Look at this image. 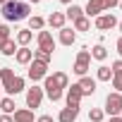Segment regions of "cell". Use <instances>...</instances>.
Wrapping results in <instances>:
<instances>
[{
  "instance_id": "37",
  "label": "cell",
  "mask_w": 122,
  "mask_h": 122,
  "mask_svg": "<svg viewBox=\"0 0 122 122\" xmlns=\"http://www.w3.org/2000/svg\"><path fill=\"white\" fill-rule=\"evenodd\" d=\"M110 122H122V117L117 115V117H110Z\"/></svg>"
},
{
  "instance_id": "29",
  "label": "cell",
  "mask_w": 122,
  "mask_h": 122,
  "mask_svg": "<svg viewBox=\"0 0 122 122\" xmlns=\"http://www.w3.org/2000/svg\"><path fill=\"white\" fill-rule=\"evenodd\" d=\"M103 115H105V112H103L101 108H91V110H89V120H91V122H103Z\"/></svg>"
},
{
  "instance_id": "8",
  "label": "cell",
  "mask_w": 122,
  "mask_h": 122,
  "mask_svg": "<svg viewBox=\"0 0 122 122\" xmlns=\"http://www.w3.org/2000/svg\"><path fill=\"white\" fill-rule=\"evenodd\" d=\"M67 108H72V110H79V103H81V89H79V84H72V86H67Z\"/></svg>"
},
{
  "instance_id": "41",
  "label": "cell",
  "mask_w": 122,
  "mask_h": 122,
  "mask_svg": "<svg viewBox=\"0 0 122 122\" xmlns=\"http://www.w3.org/2000/svg\"><path fill=\"white\" fill-rule=\"evenodd\" d=\"M117 29H120V34H122V22H117Z\"/></svg>"
},
{
  "instance_id": "32",
  "label": "cell",
  "mask_w": 122,
  "mask_h": 122,
  "mask_svg": "<svg viewBox=\"0 0 122 122\" xmlns=\"http://www.w3.org/2000/svg\"><path fill=\"white\" fill-rule=\"evenodd\" d=\"M112 89H115L117 93H122V74H117V77H112Z\"/></svg>"
},
{
  "instance_id": "13",
  "label": "cell",
  "mask_w": 122,
  "mask_h": 122,
  "mask_svg": "<svg viewBox=\"0 0 122 122\" xmlns=\"http://www.w3.org/2000/svg\"><path fill=\"white\" fill-rule=\"evenodd\" d=\"M84 12H86L89 17H98V15H103V12H105V7H103V0H89Z\"/></svg>"
},
{
  "instance_id": "30",
  "label": "cell",
  "mask_w": 122,
  "mask_h": 122,
  "mask_svg": "<svg viewBox=\"0 0 122 122\" xmlns=\"http://www.w3.org/2000/svg\"><path fill=\"white\" fill-rule=\"evenodd\" d=\"M10 41V26L7 24H0V48Z\"/></svg>"
},
{
  "instance_id": "36",
  "label": "cell",
  "mask_w": 122,
  "mask_h": 122,
  "mask_svg": "<svg viewBox=\"0 0 122 122\" xmlns=\"http://www.w3.org/2000/svg\"><path fill=\"white\" fill-rule=\"evenodd\" d=\"M0 122H15L12 115H0Z\"/></svg>"
},
{
  "instance_id": "34",
  "label": "cell",
  "mask_w": 122,
  "mask_h": 122,
  "mask_svg": "<svg viewBox=\"0 0 122 122\" xmlns=\"http://www.w3.org/2000/svg\"><path fill=\"white\" fill-rule=\"evenodd\" d=\"M115 48H117V53H120V60H122V36L117 38V43H115Z\"/></svg>"
},
{
  "instance_id": "15",
  "label": "cell",
  "mask_w": 122,
  "mask_h": 122,
  "mask_svg": "<svg viewBox=\"0 0 122 122\" xmlns=\"http://www.w3.org/2000/svg\"><path fill=\"white\" fill-rule=\"evenodd\" d=\"M74 41H77L74 29H70V26H62V29H60V43H62V46H72Z\"/></svg>"
},
{
  "instance_id": "2",
  "label": "cell",
  "mask_w": 122,
  "mask_h": 122,
  "mask_svg": "<svg viewBox=\"0 0 122 122\" xmlns=\"http://www.w3.org/2000/svg\"><path fill=\"white\" fill-rule=\"evenodd\" d=\"M103 112H108L110 117H117V115L122 112V93H117V91L108 93V98H105V110H103Z\"/></svg>"
},
{
  "instance_id": "19",
  "label": "cell",
  "mask_w": 122,
  "mask_h": 122,
  "mask_svg": "<svg viewBox=\"0 0 122 122\" xmlns=\"http://www.w3.org/2000/svg\"><path fill=\"white\" fill-rule=\"evenodd\" d=\"M65 17H67V19H72V22H77L79 17H84V7H79V5H74V3H72V5L65 10Z\"/></svg>"
},
{
  "instance_id": "44",
  "label": "cell",
  "mask_w": 122,
  "mask_h": 122,
  "mask_svg": "<svg viewBox=\"0 0 122 122\" xmlns=\"http://www.w3.org/2000/svg\"><path fill=\"white\" fill-rule=\"evenodd\" d=\"M0 98H3V96H0Z\"/></svg>"
},
{
  "instance_id": "5",
  "label": "cell",
  "mask_w": 122,
  "mask_h": 122,
  "mask_svg": "<svg viewBox=\"0 0 122 122\" xmlns=\"http://www.w3.org/2000/svg\"><path fill=\"white\" fill-rule=\"evenodd\" d=\"M29 79L31 81H41V79H46L48 77V65L46 62H38V60H31L29 62Z\"/></svg>"
},
{
  "instance_id": "40",
  "label": "cell",
  "mask_w": 122,
  "mask_h": 122,
  "mask_svg": "<svg viewBox=\"0 0 122 122\" xmlns=\"http://www.w3.org/2000/svg\"><path fill=\"white\" fill-rule=\"evenodd\" d=\"M60 3H65V5H72V0H60Z\"/></svg>"
},
{
  "instance_id": "26",
  "label": "cell",
  "mask_w": 122,
  "mask_h": 122,
  "mask_svg": "<svg viewBox=\"0 0 122 122\" xmlns=\"http://www.w3.org/2000/svg\"><path fill=\"white\" fill-rule=\"evenodd\" d=\"M53 81H55L60 89H67V86H70V77H67L65 72H55V74H53Z\"/></svg>"
},
{
  "instance_id": "12",
  "label": "cell",
  "mask_w": 122,
  "mask_h": 122,
  "mask_svg": "<svg viewBox=\"0 0 122 122\" xmlns=\"http://www.w3.org/2000/svg\"><path fill=\"white\" fill-rule=\"evenodd\" d=\"M65 22H67L65 12H50V17H48V26L50 29H57V31L65 26Z\"/></svg>"
},
{
  "instance_id": "38",
  "label": "cell",
  "mask_w": 122,
  "mask_h": 122,
  "mask_svg": "<svg viewBox=\"0 0 122 122\" xmlns=\"http://www.w3.org/2000/svg\"><path fill=\"white\" fill-rule=\"evenodd\" d=\"M7 3H17V0H0V5H7Z\"/></svg>"
},
{
  "instance_id": "16",
  "label": "cell",
  "mask_w": 122,
  "mask_h": 122,
  "mask_svg": "<svg viewBox=\"0 0 122 122\" xmlns=\"http://www.w3.org/2000/svg\"><path fill=\"white\" fill-rule=\"evenodd\" d=\"M15 77H17V74H15L12 67H3V70H0V81H3V89H5V91L10 89V84L15 81Z\"/></svg>"
},
{
  "instance_id": "17",
  "label": "cell",
  "mask_w": 122,
  "mask_h": 122,
  "mask_svg": "<svg viewBox=\"0 0 122 122\" xmlns=\"http://www.w3.org/2000/svg\"><path fill=\"white\" fill-rule=\"evenodd\" d=\"M77 115L79 110H72V108H62L57 115V122H77Z\"/></svg>"
},
{
  "instance_id": "6",
  "label": "cell",
  "mask_w": 122,
  "mask_h": 122,
  "mask_svg": "<svg viewBox=\"0 0 122 122\" xmlns=\"http://www.w3.org/2000/svg\"><path fill=\"white\" fill-rule=\"evenodd\" d=\"M43 93H46V96H48L53 103H57L60 98H62V89H60V86L53 81V77H50V74L43 79Z\"/></svg>"
},
{
  "instance_id": "23",
  "label": "cell",
  "mask_w": 122,
  "mask_h": 122,
  "mask_svg": "<svg viewBox=\"0 0 122 122\" xmlns=\"http://www.w3.org/2000/svg\"><path fill=\"white\" fill-rule=\"evenodd\" d=\"M22 91H24V79H22V77H15V81L10 84L7 93H10V96H17V93H22Z\"/></svg>"
},
{
  "instance_id": "28",
  "label": "cell",
  "mask_w": 122,
  "mask_h": 122,
  "mask_svg": "<svg viewBox=\"0 0 122 122\" xmlns=\"http://www.w3.org/2000/svg\"><path fill=\"white\" fill-rule=\"evenodd\" d=\"M89 29H91L89 17H79V19L74 22V31H89Z\"/></svg>"
},
{
  "instance_id": "10",
  "label": "cell",
  "mask_w": 122,
  "mask_h": 122,
  "mask_svg": "<svg viewBox=\"0 0 122 122\" xmlns=\"http://www.w3.org/2000/svg\"><path fill=\"white\" fill-rule=\"evenodd\" d=\"M15 60L19 65H29L31 60H34V50L29 48V46H22V48H17V53H15Z\"/></svg>"
},
{
  "instance_id": "24",
  "label": "cell",
  "mask_w": 122,
  "mask_h": 122,
  "mask_svg": "<svg viewBox=\"0 0 122 122\" xmlns=\"http://www.w3.org/2000/svg\"><path fill=\"white\" fill-rule=\"evenodd\" d=\"M43 26H46V19L43 17H38V15H34V17H29V29L34 31H43Z\"/></svg>"
},
{
  "instance_id": "25",
  "label": "cell",
  "mask_w": 122,
  "mask_h": 122,
  "mask_svg": "<svg viewBox=\"0 0 122 122\" xmlns=\"http://www.w3.org/2000/svg\"><path fill=\"white\" fill-rule=\"evenodd\" d=\"M110 79H112V72H110V67L101 65V67H98V72H96V81H110Z\"/></svg>"
},
{
  "instance_id": "4",
  "label": "cell",
  "mask_w": 122,
  "mask_h": 122,
  "mask_svg": "<svg viewBox=\"0 0 122 122\" xmlns=\"http://www.w3.org/2000/svg\"><path fill=\"white\" fill-rule=\"evenodd\" d=\"M89 62H91V53L86 50V48H81L79 50V55H77V62H74V74H79V77H86V72H89Z\"/></svg>"
},
{
  "instance_id": "27",
  "label": "cell",
  "mask_w": 122,
  "mask_h": 122,
  "mask_svg": "<svg viewBox=\"0 0 122 122\" xmlns=\"http://www.w3.org/2000/svg\"><path fill=\"white\" fill-rule=\"evenodd\" d=\"M0 53H3V55H7V57H12V55L17 53V43H15V38H10L3 48H0Z\"/></svg>"
},
{
  "instance_id": "7",
  "label": "cell",
  "mask_w": 122,
  "mask_h": 122,
  "mask_svg": "<svg viewBox=\"0 0 122 122\" xmlns=\"http://www.w3.org/2000/svg\"><path fill=\"white\" fill-rule=\"evenodd\" d=\"M96 29H101V31H110V29H115L117 26V17L115 15H110V12H103V15H98L96 17Z\"/></svg>"
},
{
  "instance_id": "42",
  "label": "cell",
  "mask_w": 122,
  "mask_h": 122,
  "mask_svg": "<svg viewBox=\"0 0 122 122\" xmlns=\"http://www.w3.org/2000/svg\"><path fill=\"white\" fill-rule=\"evenodd\" d=\"M117 7H120V10H122V0H120V5H117Z\"/></svg>"
},
{
  "instance_id": "3",
  "label": "cell",
  "mask_w": 122,
  "mask_h": 122,
  "mask_svg": "<svg viewBox=\"0 0 122 122\" xmlns=\"http://www.w3.org/2000/svg\"><path fill=\"white\" fill-rule=\"evenodd\" d=\"M41 103H43V86H31V89H26V108L29 110H36V108H41Z\"/></svg>"
},
{
  "instance_id": "33",
  "label": "cell",
  "mask_w": 122,
  "mask_h": 122,
  "mask_svg": "<svg viewBox=\"0 0 122 122\" xmlns=\"http://www.w3.org/2000/svg\"><path fill=\"white\" fill-rule=\"evenodd\" d=\"M120 5V0H103V7L105 10H112V7H117Z\"/></svg>"
},
{
  "instance_id": "39",
  "label": "cell",
  "mask_w": 122,
  "mask_h": 122,
  "mask_svg": "<svg viewBox=\"0 0 122 122\" xmlns=\"http://www.w3.org/2000/svg\"><path fill=\"white\" fill-rule=\"evenodd\" d=\"M26 3H29V5H38V3H41V0H26Z\"/></svg>"
},
{
  "instance_id": "20",
  "label": "cell",
  "mask_w": 122,
  "mask_h": 122,
  "mask_svg": "<svg viewBox=\"0 0 122 122\" xmlns=\"http://www.w3.org/2000/svg\"><path fill=\"white\" fill-rule=\"evenodd\" d=\"M15 38H17V43H19V46H29V43H31V38H34V31H31V29H19Z\"/></svg>"
},
{
  "instance_id": "43",
  "label": "cell",
  "mask_w": 122,
  "mask_h": 122,
  "mask_svg": "<svg viewBox=\"0 0 122 122\" xmlns=\"http://www.w3.org/2000/svg\"><path fill=\"white\" fill-rule=\"evenodd\" d=\"M120 117H122V112H120Z\"/></svg>"
},
{
  "instance_id": "14",
  "label": "cell",
  "mask_w": 122,
  "mask_h": 122,
  "mask_svg": "<svg viewBox=\"0 0 122 122\" xmlns=\"http://www.w3.org/2000/svg\"><path fill=\"white\" fill-rule=\"evenodd\" d=\"M12 120H15V122H34V110H29V108H19V110L12 112Z\"/></svg>"
},
{
  "instance_id": "35",
  "label": "cell",
  "mask_w": 122,
  "mask_h": 122,
  "mask_svg": "<svg viewBox=\"0 0 122 122\" xmlns=\"http://www.w3.org/2000/svg\"><path fill=\"white\" fill-rule=\"evenodd\" d=\"M36 122H53V117H50V115H41Z\"/></svg>"
},
{
  "instance_id": "11",
  "label": "cell",
  "mask_w": 122,
  "mask_h": 122,
  "mask_svg": "<svg viewBox=\"0 0 122 122\" xmlns=\"http://www.w3.org/2000/svg\"><path fill=\"white\" fill-rule=\"evenodd\" d=\"M79 89H81V96H93L96 93V79L93 77H81L79 79Z\"/></svg>"
},
{
  "instance_id": "1",
  "label": "cell",
  "mask_w": 122,
  "mask_h": 122,
  "mask_svg": "<svg viewBox=\"0 0 122 122\" xmlns=\"http://www.w3.org/2000/svg\"><path fill=\"white\" fill-rule=\"evenodd\" d=\"M0 12L7 22H22L31 17V5L29 3H7V5H0Z\"/></svg>"
},
{
  "instance_id": "22",
  "label": "cell",
  "mask_w": 122,
  "mask_h": 122,
  "mask_svg": "<svg viewBox=\"0 0 122 122\" xmlns=\"http://www.w3.org/2000/svg\"><path fill=\"white\" fill-rule=\"evenodd\" d=\"M89 53H91V57H93V60H105V57H108V48H105V46H101V43H98V46H93Z\"/></svg>"
},
{
  "instance_id": "31",
  "label": "cell",
  "mask_w": 122,
  "mask_h": 122,
  "mask_svg": "<svg viewBox=\"0 0 122 122\" xmlns=\"http://www.w3.org/2000/svg\"><path fill=\"white\" fill-rule=\"evenodd\" d=\"M110 72H112V77H117V74H122V60H115V62L110 65Z\"/></svg>"
},
{
  "instance_id": "9",
  "label": "cell",
  "mask_w": 122,
  "mask_h": 122,
  "mask_svg": "<svg viewBox=\"0 0 122 122\" xmlns=\"http://www.w3.org/2000/svg\"><path fill=\"white\" fill-rule=\"evenodd\" d=\"M36 43H38V48L55 50V38H53V34H50V31H38V36H36Z\"/></svg>"
},
{
  "instance_id": "21",
  "label": "cell",
  "mask_w": 122,
  "mask_h": 122,
  "mask_svg": "<svg viewBox=\"0 0 122 122\" xmlns=\"http://www.w3.org/2000/svg\"><path fill=\"white\" fill-rule=\"evenodd\" d=\"M34 60H38V62H50L53 60V50H46V48H36L34 50Z\"/></svg>"
},
{
  "instance_id": "18",
  "label": "cell",
  "mask_w": 122,
  "mask_h": 122,
  "mask_svg": "<svg viewBox=\"0 0 122 122\" xmlns=\"http://www.w3.org/2000/svg\"><path fill=\"white\" fill-rule=\"evenodd\" d=\"M0 110H3V115H12V112L17 110V105H15V98H12V96H7V98H0Z\"/></svg>"
}]
</instances>
